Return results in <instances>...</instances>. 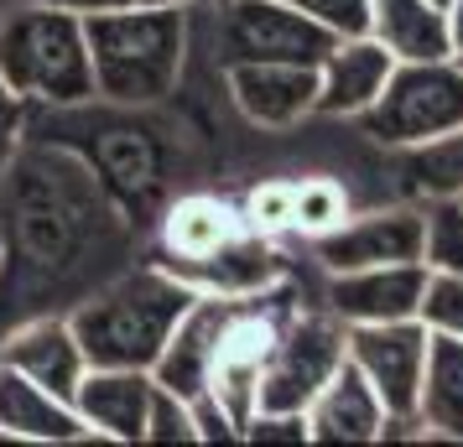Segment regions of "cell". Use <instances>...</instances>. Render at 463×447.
Wrapping results in <instances>:
<instances>
[{
	"instance_id": "cell-9",
	"label": "cell",
	"mask_w": 463,
	"mask_h": 447,
	"mask_svg": "<svg viewBox=\"0 0 463 447\" xmlns=\"http://www.w3.org/2000/svg\"><path fill=\"white\" fill-rule=\"evenodd\" d=\"M317 265L359 271V265H396V260H427V203H391V209L349 213L338 229L307 239Z\"/></svg>"
},
{
	"instance_id": "cell-24",
	"label": "cell",
	"mask_w": 463,
	"mask_h": 447,
	"mask_svg": "<svg viewBox=\"0 0 463 447\" xmlns=\"http://www.w3.org/2000/svg\"><path fill=\"white\" fill-rule=\"evenodd\" d=\"M292 235L317 239L354 213V198L338 177H292Z\"/></svg>"
},
{
	"instance_id": "cell-34",
	"label": "cell",
	"mask_w": 463,
	"mask_h": 447,
	"mask_svg": "<svg viewBox=\"0 0 463 447\" xmlns=\"http://www.w3.org/2000/svg\"><path fill=\"white\" fill-rule=\"evenodd\" d=\"M448 37H453V52L463 47V0H448Z\"/></svg>"
},
{
	"instance_id": "cell-33",
	"label": "cell",
	"mask_w": 463,
	"mask_h": 447,
	"mask_svg": "<svg viewBox=\"0 0 463 447\" xmlns=\"http://www.w3.org/2000/svg\"><path fill=\"white\" fill-rule=\"evenodd\" d=\"M47 5H63V11L94 16V11H120V5H136V0H47Z\"/></svg>"
},
{
	"instance_id": "cell-20",
	"label": "cell",
	"mask_w": 463,
	"mask_h": 447,
	"mask_svg": "<svg viewBox=\"0 0 463 447\" xmlns=\"http://www.w3.org/2000/svg\"><path fill=\"white\" fill-rule=\"evenodd\" d=\"M396 63H421V58H453L448 37V11L432 0H370V26H364Z\"/></svg>"
},
{
	"instance_id": "cell-10",
	"label": "cell",
	"mask_w": 463,
	"mask_h": 447,
	"mask_svg": "<svg viewBox=\"0 0 463 447\" xmlns=\"http://www.w3.org/2000/svg\"><path fill=\"white\" fill-rule=\"evenodd\" d=\"M427 260H396V265H359V271H334L323 307L349 322H396L417 318L421 292H427Z\"/></svg>"
},
{
	"instance_id": "cell-25",
	"label": "cell",
	"mask_w": 463,
	"mask_h": 447,
	"mask_svg": "<svg viewBox=\"0 0 463 447\" xmlns=\"http://www.w3.org/2000/svg\"><path fill=\"white\" fill-rule=\"evenodd\" d=\"M292 177H266V182H255L245 192V203H240V219H245V229L255 235H292Z\"/></svg>"
},
{
	"instance_id": "cell-2",
	"label": "cell",
	"mask_w": 463,
	"mask_h": 447,
	"mask_svg": "<svg viewBox=\"0 0 463 447\" xmlns=\"http://www.w3.org/2000/svg\"><path fill=\"white\" fill-rule=\"evenodd\" d=\"M94 99L115 109L162 105L188 63V5H120L84 16Z\"/></svg>"
},
{
	"instance_id": "cell-6",
	"label": "cell",
	"mask_w": 463,
	"mask_h": 447,
	"mask_svg": "<svg viewBox=\"0 0 463 447\" xmlns=\"http://www.w3.org/2000/svg\"><path fill=\"white\" fill-rule=\"evenodd\" d=\"M344 359H349V322L328 307H292L266 354L255 411H307V401L334 380Z\"/></svg>"
},
{
	"instance_id": "cell-21",
	"label": "cell",
	"mask_w": 463,
	"mask_h": 447,
	"mask_svg": "<svg viewBox=\"0 0 463 447\" xmlns=\"http://www.w3.org/2000/svg\"><path fill=\"white\" fill-rule=\"evenodd\" d=\"M417 432L421 442H463V339L432 333L427 339V369L417 390Z\"/></svg>"
},
{
	"instance_id": "cell-8",
	"label": "cell",
	"mask_w": 463,
	"mask_h": 447,
	"mask_svg": "<svg viewBox=\"0 0 463 447\" xmlns=\"http://www.w3.org/2000/svg\"><path fill=\"white\" fill-rule=\"evenodd\" d=\"M338 42V32L302 16L287 0H224L213 52L219 63H323V52Z\"/></svg>"
},
{
	"instance_id": "cell-4",
	"label": "cell",
	"mask_w": 463,
	"mask_h": 447,
	"mask_svg": "<svg viewBox=\"0 0 463 447\" xmlns=\"http://www.w3.org/2000/svg\"><path fill=\"white\" fill-rule=\"evenodd\" d=\"M0 79L26 105L84 109L94 105V68H89L84 16L32 0L0 22Z\"/></svg>"
},
{
	"instance_id": "cell-26",
	"label": "cell",
	"mask_w": 463,
	"mask_h": 447,
	"mask_svg": "<svg viewBox=\"0 0 463 447\" xmlns=\"http://www.w3.org/2000/svg\"><path fill=\"white\" fill-rule=\"evenodd\" d=\"M417 318L427 322V333H448L463 339V276L458 271H427V292H421Z\"/></svg>"
},
{
	"instance_id": "cell-22",
	"label": "cell",
	"mask_w": 463,
	"mask_h": 447,
	"mask_svg": "<svg viewBox=\"0 0 463 447\" xmlns=\"http://www.w3.org/2000/svg\"><path fill=\"white\" fill-rule=\"evenodd\" d=\"M245 229L240 203H224L213 192H188L162 213V256L156 260H198L219 250L224 239H234Z\"/></svg>"
},
{
	"instance_id": "cell-11",
	"label": "cell",
	"mask_w": 463,
	"mask_h": 447,
	"mask_svg": "<svg viewBox=\"0 0 463 447\" xmlns=\"http://www.w3.org/2000/svg\"><path fill=\"white\" fill-rule=\"evenodd\" d=\"M224 84L240 115L260 130H292L317 109L313 63H230Z\"/></svg>"
},
{
	"instance_id": "cell-19",
	"label": "cell",
	"mask_w": 463,
	"mask_h": 447,
	"mask_svg": "<svg viewBox=\"0 0 463 447\" xmlns=\"http://www.w3.org/2000/svg\"><path fill=\"white\" fill-rule=\"evenodd\" d=\"M0 442H94L73 401L0 364Z\"/></svg>"
},
{
	"instance_id": "cell-38",
	"label": "cell",
	"mask_w": 463,
	"mask_h": 447,
	"mask_svg": "<svg viewBox=\"0 0 463 447\" xmlns=\"http://www.w3.org/2000/svg\"><path fill=\"white\" fill-rule=\"evenodd\" d=\"M458 203H463V198H458Z\"/></svg>"
},
{
	"instance_id": "cell-37",
	"label": "cell",
	"mask_w": 463,
	"mask_h": 447,
	"mask_svg": "<svg viewBox=\"0 0 463 447\" xmlns=\"http://www.w3.org/2000/svg\"><path fill=\"white\" fill-rule=\"evenodd\" d=\"M453 58H458V68H463V47H458V52H453Z\"/></svg>"
},
{
	"instance_id": "cell-15",
	"label": "cell",
	"mask_w": 463,
	"mask_h": 447,
	"mask_svg": "<svg viewBox=\"0 0 463 447\" xmlns=\"http://www.w3.org/2000/svg\"><path fill=\"white\" fill-rule=\"evenodd\" d=\"M396 58L370 37V32H354V37H338L323 63H317V109L313 115H328V120H359L364 109L375 105V94L385 88Z\"/></svg>"
},
{
	"instance_id": "cell-29",
	"label": "cell",
	"mask_w": 463,
	"mask_h": 447,
	"mask_svg": "<svg viewBox=\"0 0 463 447\" xmlns=\"http://www.w3.org/2000/svg\"><path fill=\"white\" fill-rule=\"evenodd\" d=\"M287 5H297L302 16L323 22L338 37H354V32L370 26V0H287Z\"/></svg>"
},
{
	"instance_id": "cell-30",
	"label": "cell",
	"mask_w": 463,
	"mask_h": 447,
	"mask_svg": "<svg viewBox=\"0 0 463 447\" xmlns=\"http://www.w3.org/2000/svg\"><path fill=\"white\" fill-rule=\"evenodd\" d=\"M240 442H307V416L302 411H250L240 426Z\"/></svg>"
},
{
	"instance_id": "cell-35",
	"label": "cell",
	"mask_w": 463,
	"mask_h": 447,
	"mask_svg": "<svg viewBox=\"0 0 463 447\" xmlns=\"http://www.w3.org/2000/svg\"><path fill=\"white\" fill-rule=\"evenodd\" d=\"M136 5H193V0H136Z\"/></svg>"
},
{
	"instance_id": "cell-23",
	"label": "cell",
	"mask_w": 463,
	"mask_h": 447,
	"mask_svg": "<svg viewBox=\"0 0 463 447\" xmlns=\"http://www.w3.org/2000/svg\"><path fill=\"white\" fill-rule=\"evenodd\" d=\"M401 177L417 203H442V198H463V126L448 135H432L421 146L396 151Z\"/></svg>"
},
{
	"instance_id": "cell-7",
	"label": "cell",
	"mask_w": 463,
	"mask_h": 447,
	"mask_svg": "<svg viewBox=\"0 0 463 447\" xmlns=\"http://www.w3.org/2000/svg\"><path fill=\"white\" fill-rule=\"evenodd\" d=\"M427 322L396 318V322H354L349 328V364L370 380V390L385 405V437H417V390L427 369Z\"/></svg>"
},
{
	"instance_id": "cell-31",
	"label": "cell",
	"mask_w": 463,
	"mask_h": 447,
	"mask_svg": "<svg viewBox=\"0 0 463 447\" xmlns=\"http://www.w3.org/2000/svg\"><path fill=\"white\" fill-rule=\"evenodd\" d=\"M193 426H198V442H240V422H234L224 405L213 401L209 390L203 396H193Z\"/></svg>"
},
{
	"instance_id": "cell-14",
	"label": "cell",
	"mask_w": 463,
	"mask_h": 447,
	"mask_svg": "<svg viewBox=\"0 0 463 447\" xmlns=\"http://www.w3.org/2000/svg\"><path fill=\"white\" fill-rule=\"evenodd\" d=\"M162 265L209 297H255L276 281H287V260L276 250V239L255 235V229H240L234 239H224L219 250L198 260H162Z\"/></svg>"
},
{
	"instance_id": "cell-32",
	"label": "cell",
	"mask_w": 463,
	"mask_h": 447,
	"mask_svg": "<svg viewBox=\"0 0 463 447\" xmlns=\"http://www.w3.org/2000/svg\"><path fill=\"white\" fill-rule=\"evenodd\" d=\"M22 130H26V99L11 94V84L0 79V167L11 162V151L22 146Z\"/></svg>"
},
{
	"instance_id": "cell-28",
	"label": "cell",
	"mask_w": 463,
	"mask_h": 447,
	"mask_svg": "<svg viewBox=\"0 0 463 447\" xmlns=\"http://www.w3.org/2000/svg\"><path fill=\"white\" fill-rule=\"evenodd\" d=\"M141 442H198V426H193V405L183 396H172L151 380V401H146V437Z\"/></svg>"
},
{
	"instance_id": "cell-13",
	"label": "cell",
	"mask_w": 463,
	"mask_h": 447,
	"mask_svg": "<svg viewBox=\"0 0 463 447\" xmlns=\"http://www.w3.org/2000/svg\"><path fill=\"white\" fill-rule=\"evenodd\" d=\"M234 302L240 297H209V292H198L193 307L177 318V328L167 333L162 343V354L151 364V380L172 390V396H203L209 390V369H213V354H219V333H224V322H230Z\"/></svg>"
},
{
	"instance_id": "cell-18",
	"label": "cell",
	"mask_w": 463,
	"mask_h": 447,
	"mask_svg": "<svg viewBox=\"0 0 463 447\" xmlns=\"http://www.w3.org/2000/svg\"><path fill=\"white\" fill-rule=\"evenodd\" d=\"M307 442H385V405L370 390V380L359 375L354 364L344 359L334 369V380L307 401Z\"/></svg>"
},
{
	"instance_id": "cell-1",
	"label": "cell",
	"mask_w": 463,
	"mask_h": 447,
	"mask_svg": "<svg viewBox=\"0 0 463 447\" xmlns=\"http://www.w3.org/2000/svg\"><path fill=\"white\" fill-rule=\"evenodd\" d=\"M126 213L109 203L89 162L68 146H16L0 167V271L47 286L120 239Z\"/></svg>"
},
{
	"instance_id": "cell-12",
	"label": "cell",
	"mask_w": 463,
	"mask_h": 447,
	"mask_svg": "<svg viewBox=\"0 0 463 447\" xmlns=\"http://www.w3.org/2000/svg\"><path fill=\"white\" fill-rule=\"evenodd\" d=\"M79 156L99 177L109 203L126 213V224H136V213H146V203L162 192V151L141 126H105L94 135V146Z\"/></svg>"
},
{
	"instance_id": "cell-16",
	"label": "cell",
	"mask_w": 463,
	"mask_h": 447,
	"mask_svg": "<svg viewBox=\"0 0 463 447\" xmlns=\"http://www.w3.org/2000/svg\"><path fill=\"white\" fill-rule=\"evenodd\" d=\"M146 401H151V369H99L89 364L73 411L89 426L94 442H141L146 437Z\"/></svg>"
},
{
	"instance_id": "cell-5",
	"label": "cell",
	"mask_w": 463,
	"mask_h": 447,
	"mask_svg": "<svg viewBox=\"0 0 463 447\" xmlns=\"http://www.w3.org/2000/svg\"><path fill=\"white\" fill-rule=\"evenodd\" d=\"M463 126V68L458 58H421L396 63L375 105L359 115V130L385 151L421 146L432 135Z\"/></svg>"
},
{
	"instance_id": "cell-27",
	"label": "cell",
	"mask_w": 463,
	"mask_h": 447,
	"mask_svg": "<svg viewBox=\"0 0 463 447\" xmlns=\"http://www.w3.org/2000/svg\"><path fill=\"white\" fill-rule=\"evenodd\" d=\"M427 265L463 276V203L458 198L427 203Z\"/></svg>"
},
{
	"instance_id": "cell-3",
	"label": "cell",
	"mask_w": 463,
	"mask_h": 447,
	"mask_svg": "<svg viewBox=\"0 0 463 447\" xmlns=\"http://www.w3.org/2000/svg\"><path fill=\"white\" fill-rule=\"evenodd\" d=\"M193 297L198 292L177 271H167L162 260H146V265L115 276L94 297L79 302L68 312V328H73L89 364H99V369H151L167 333L177 328V318L193 307Z\"/></svg>"
},
{
	"instance_id": "cell-36",
	"label": "cell",
	"mask_w": 463,
	"mask_h": 447,
	"mask_svg": "<svg viewBox=\"0 0 463 447\" xmlns=\"http://www.w3.org/2000/svg\"><path fill=\"white\" fill-rule=\"evenodd\" d=\"M432 5H438V11H448V0H432Z\"/></svg>"
},
{
	"instance_id": "cell-17",
	"label": "cell",
	"mask_w": 463,
	"mask_h": 447,
	"mask_svg": "<svg viewBox=\"0 0 463 447\" xmlns=\"http://www.w3.org/2000/svg\"><path fill=\"white\" fill-rule=\"evenodd\" d=\"M0 364L26 375V380H37L43 390L63 396V401H73V390H79V380H84V369H89L68 318H52V312L22 322L11 339L0 343Z\"/></svg>"
}]
</instances>
